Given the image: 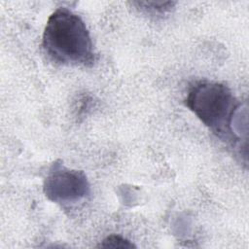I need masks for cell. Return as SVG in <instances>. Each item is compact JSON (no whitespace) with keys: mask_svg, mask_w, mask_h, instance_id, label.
<instances>
[{"mask_svg":"<svg viewBox=\"0 0 249 249\" xmlns=\"http://www.w3.org/2000/svg\"><path fill=\"white\" fill-rule=\"evenodd\" d=\"M43 189L50 200L61 204L76 203L87 197L90 192L87 176L83 171L67 168L57 162L51 167Z\"/></svg>","mask_w":249,"mask_h":249,"instance_id":"obj_3","label":"cell"},{"mask_svg":"<svg viewBox=\"0 0 249 249\" xmlns=\"http://www.w3.org/2000/svg\"><path fill=\"white\" fill-rule=\"evenodd\" d=\"M187 107L220 137H230V125L239 103L224 84L200 81L188 91Z\"/></svg>","mask_w":249,"mask_h":249,"instance_id":"obj_2","label":"cell"},{"mask_svg":"<svg viewBox=\"0 0 249 249\" xmlns=\"http://www.w3.org/2000/svg\"><path fill=\"white\" fill-rule=\"evenodd\" d=\"M133 5H136L138 9L141 11L148 13L153 16L164 15L167 12L171 11V9L176 4L175 2H133Z\"/></svg>","mask_w":249,"mask_h":249,"instance_id":"obj_4","label":"cell"},{"mask_svg":"<svg viewBox=\"0 0 249 249\" xmlns=\"http://www.w3.org/2000/svg\"><path fill=\"white\" fill-rule=\"evenodd\" d=\"M43 49L54 62L91 66L93 45L84 20L66 8L56 9L48 18L43 32Z\"/></svg>","mask_w":249,"mask_h":249,"instance_id":"obj_1","label":"cell"},{"mask_svg":"<svg viewBox=\"0 0 249 249\" xmlns=\"http://www.w3.org/2000/svg\"><path fill=\"white\" fill-rule=\"evenodd\" d=\"M99 248H121V249H131L135 248V245L128 239L118 235L111 234L104 238L97 246Z\"/></svg>","mask_w":249,"mask_h":249,"instance_id":"obj_5","label":"cell"}]
</instances>
